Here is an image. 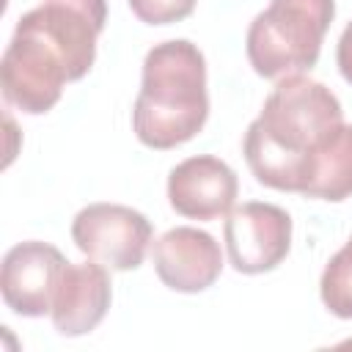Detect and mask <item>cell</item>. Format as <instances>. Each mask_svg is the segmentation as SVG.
I'll list each match as a JSON object with an SVG mask.
<instances>
[{
    "instance_id": "obj_5",
    "label": "cell",
    "mask_w": 352,
    "mask_h": 352,
    "mask_svg": "<svg viewBox=\"0 0 352 352\" xmlns=\"http://www.w3.org/2000/svg\"><path fill=\"white\" fill-rule=\"evenodd\" d=\"M72 239L88 258L126 272L143 264L151 242V223L124 204H88L72 223Z\"/></svg>"
},
{
    "instance_id": "obj_10",
    "label": "cell",
    "mask_w": 352,
    "mask_h": 352,
    "mask_svg": "<svg viewBox=\"0 0 352 352\" xmlns=\"http://www.w3.org/2000/svg\"><path fill=\"white\" fill-rule=\"evenodd\" d=\"M107 267L99 261L66 264L60 275V286L52 300V324L60 336H85L91 333L107 314L113 289H110Z\"/></svg>"
},
{
    "instance_id": "obj_6",
    "label": "cell",
    "mask_w": 352,
    "mask_h": 352,
    "mask_svg": "<svg viewBox=\"0 0 352 352\" xmlns=\"http://www.w3.org/2000/svg\"><path fill=\"white\" fill-rule=\"evenodd\" d=\"M228 261L242 275L275 270L292 248V217L264 201H248L226 214L223 226Z\"/></svg>"
},
{
    "instance_id": "obj_8",
    "label": "cell",
    "mask_w": 352,
    "mask_h": 352,
    "mask_svg": "<svg viewBox=\"0 0 352 352\" xmlns=\"http://www.w3.org/2000/svg\"><path fill=\"white\" fill-rule=\"evenodd\" d=\"M236 192V173L212 154L190 157L168 173V201L173 212L190 220L226 217L234 209Z\"/></svg>"
},
{
    "instance_id": "obj_1",
    "label": "cell",
    "mask_w": 352,
    "mask_h": 352,
    "mask_svg": "<svg viewBox=\"0 0 352 352\" xmlns=\"http://www.w3.org/2000/svg\"><path fill=\"white\" fill-rule=\"evenodd\" d=\"M341 124V102L327 85L305 74L280 77L245 132L248 168L258 184L302 195L319 151Z\"/></svg>"
},
{
    "instance_id": "obj_13",
    "label": "cell",
    "mask_w": 352,
    "mask_h": 352,
    "mask_svg": "<svg viewBox=\"0 0 352 352\" xmlns=\"http://www.w3.org/2000/svg\"><path fill=\"white\" fill-rule=\"evenodd\" d=\"M132 14L146 25H173L192 14L195 0H126Z\"/></svg>"
},
{
    "instance_id": "obj_11",
    "label": "cell",
    "mask_w": 352,
    "mask_h": 352,
    "mask_svg": "<svg viewBox=\"0 0 352 352\" xmlns=\"http://www.w3.org/2000/svg\"><path fill=\"white\" fill-rule=\"evenodd\" d=\"M302 195L322 201H344L352 195V124H341L324 143Z\"/></svg>"
},
{
    "instance_id": "obj_14",
    "label": "cell",
    "mask_w": 352,
    "mask_h": 352,
    "mask_svg": "<svg viewBox=\"0 0 352 352\" xmlns=\"http://www.w3.org/2000/svg\"><path fill=\"white\" fill-rule=\"evenodd\" d=\"M336 60H338V72H341V77L352 85V22L344 28V33H341V38H338Z\"/></svg>"
},
{
    "instance_id": "obj_4",
    "label": "cell",
    "mask_w": 352,
    "mask_h": 352,
    "mask_svg": "<svg viewBox=\"0 0 352 352\" xmlns=\"http://www.w3.org/2000/svg\"><path fill=\"white\" fill-rule=\"evenodd\" d=\"M63 82L72 80L60 52L44 36L16 22L0 60V85L6 102L28 116H41L58 104Z\"/></svg>"
},
{
    "instance_id": "obj_7",
    "label": "cell",
    "mask_w": 352,
    "mask_h": 352,
    "mask_svg": "<svg viewBox=\"0 0 352 352\" xmlns=\"http://www.w3.org/2000/svg\"><path fill=\"white\" fill-rule=\"evenodd\" d=\"M66 264L63 253L50 242L28 239L14 245L0 270L3 302L19 316L50 314Z\"/></svg>"
},
{
    "instance_id": "obj_12",
    "label": "cell",
    "mask_w": 352,
    "mask_h": 352,
    "mask_svg": "<svg viewBox=\"0 0 352 352\" xmlns=\"http://www.w3.org/2000/svg\"><path fill=\"white\" fill-rule=\"evenodd\" d=\"M319 294L330 314H336L338 319H352V236L324 264Z\"/></svg>"
},
{
    "instance_id": "obj_9",
    "label": "cell",
    "mask_w": 352,
    "mask_h": 352,
    "mask_svg": "<svg viewBox=\"0 0 352 352\" xmlns=\"http://www.w3.org/2000/svg\"><path fill=\"white\" fill-rule=\"evenodd\" d=\"M154 270L160 280L184 294H195L209 289L220 272H223V253L212 234L192 228V226H176L165 231L154 248H151Z\"/></svg>"
},
{
    "instance_id": "obj_2",
    "label": "cell",
    "mask_w": 352,
    "mask_h": 352,
    "mask_svg": "<svg viewBox=\"0 0 352 352\" xmlns=\"http://www.w3.org/2000/svg\"><path fill=\"white\" fill-rule=\"evenodd\" d=\"M209 118L206 60L187 38L154 44L132 107V129L148 148L165 151L192 140Z\"/></svg>"
},
{
    "instance_id": "obj_3",
    "label": "cell",
    "mask_w": 352,
    "mask_h": 352,
    "mask_svg": "<svg viewBox=\"0 0 352 352\" xmlns=\"http://www.w3.org/2000/svg\"><path fill=\"white\" fill-rule=\"evenodd\" d=\"M333 16L336 0H270L245 36L253 72L278 80L314 69Z\"/></svg>"
}]
</instances>
